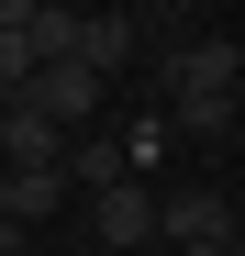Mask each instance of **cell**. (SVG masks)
Wrapping results in <instances>:
<instances>
[{
  "label": "cell",
  "instance_id": "6da1fadb",
  "mask_svg": "<svg viewBox=\"0 0 245 256\" xmlns=\"http://www.w3.org/2000/svg\"><path fill=\"white\" fill-rule=\"evenodd\" d=\"M145 234H156V190H145V178L90 190V245H100V256H134Z\"/></svg>",
  "mask_w": 245,
  "mask_h": 256
},
{
  "label": "cell",
  "instance_id": "7a4b0ae2",
  "mask_svg": "<svg viewBox=\"0 0 245 256\" xmlns=\"http://www.w3.org/2000/svg\"><path fill=\"white\" fill-rule=\"evenodd\" d=\"M22 100H34V112H45V122H56V134H90V122H100V78L56 56V67H34V78H22Z\"/></svg>",
  "mask_w": 245,
  "mask_h": 256
},
{
  "label": "cell",
  "instance_id": "3957f363",
  "mask_svg": "<svg viewBox=\"0 0 245 256\" xmlns=\"http://www.w3.org/2000/svg\"><path fill=\"white\" fill-rule=\"evenodd\" d=\"M245 90V56L223 45V34H212V45H178L168 56V100H234Z\"/></svg>",
  "mask_w": 245,
  "mask_h": 256
},
{
  "label": "cell",
  "instance_id": "277c9868",
  "mask_svg": "<svg viewBox=\"0 0 245 256\" xmlns=\"http://www.w3.org/2000/svg\"><path fill=\"white\" fill-rule=\"evenodd\" d=\"M67 67H90L100 90L122 67H134V12H78V45H67Z\"/></svg>",
  "mask_w": 245,
  "mask_h": 256
},
{
  "label": "cell",
  "instance_id": "5b68a950",
  "mask_svg": "<svg viewBox=\"0 0 245 256\" xmlns=\"http://www.w3.org/2000/svg\"><path fill=\"white\" fill-rule=\"evenodd\" d=\"M156 234H178V245L200 256V245L234 234V200H223V190H168V200H156Z\"/></svg>",
  "mask_w": 245,
  "mask_h": 256
},
{
  "label": "cell",
  "instance_id": "8992f818",
  "mask_svg": "<svg viewBox=\"0 0 245 256\" xmlns=\"http://www.w3.org/2000/svg\"><path fill=\"white\" fill-rule=\"evenodd\" d=\"M56 200H67V178L56 167H0V212L34 234V223H56Z\"/></svg>",
  "mask_w": 245,
  "mask_h": 256
},
{
  "label": "cell",
  "instance_id": "52a82bcc",
  "mask_svg": "<svg viewBox=\"0 0 245 256\" xmlns=\"http://www.w3.org/2000/svg\"><path fill=\"white\" fill-rule=\"evenodd\" d=\"M56 178H67V190H112V178H134V167H122V145H112V134H67Z\"/></svg>",
  "mask_w": 245,
  "mask_h": 256
},
{
  "label": "cell",
  "instance_id": "ba28073f",
  "mask_svg": "<svg viewBox=\"0 0 245 256\" xmlns=\"http://www.w3.org/2000/svg\"><path fill=\"white\" fill-rule=\"evenodd\" d=\"M22 45H34V67H56V56L78 45V0H34V22H22Z\"/></svg>",
  "mask_w": 245,
  "mask_h": 256
},
{
  "label": "cell",
  "instance_id": "9c48e42d",
  "mask_svg": "<svg viewBox=\"0 0 245 256\" xmlns=\"http://www.w3.org/2000/svg\"><path fill=\"white\" fill-rule=\"evenodd\" d=\"M234 145V100H168V145Z\"/></svg>",
  "mask_w": 245,
  "mask_h": 256
},
{
  "label": "cell",
  "instance_id": "30bf717a",
  "mask_svg": "<svg viewBox=\"0 0 245 256\" xmlns=\"http://www.w3.org/2000/svg\"><path fill=\"white\" fill-rule=\"evenodd\" d=\"M22 22H34V0H0V34H22Z\"/></svg>",
  "mask_w": 245,
  "mask_h": 256
},
{
  "label": "cell",
  "instance_id": "8fae6325",
  "mask_svg": "<svg viewBox=\"0 0 245 256\" xmlns=\"http://www.w3.org/2000/svg\"><path fill=\"white\" fill-rule=\"evenodd\" d=\"M78 12H134V0H78Z\"/></svg>",
  "mask_w": 245,
  "mask_h": 256
},
{
  "label": "cell",
  "instance_id": "7c38bea8",
  "mask_svg": "<svg viewBox=\"0 0 245 256\" xmlns=\"http://www.w3.org/2000/svg\"><path fill=\"white\" fill-rule=\"evenodd\" d=\"M200 256H245V245H234V234H223V245H200Z\"/></svg>",
  "mask_w": 245,
  "mask_h": 256
}]
</instances>
